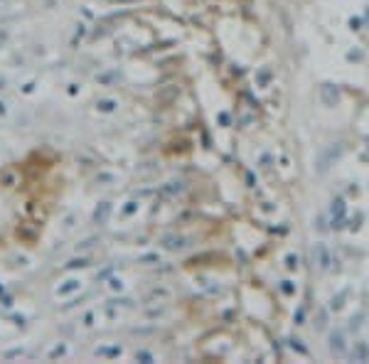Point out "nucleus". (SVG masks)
I'll return each instance as SVG.
<instances>
[{"instance_id":"f257e3e1","label":"nucleus","mask_w":369,"mask_h":364,"mask_svg":"<svg viewBox=\"0 0 369 364\" xmlns=\"http://www.w3.org/2000/svg\"><path fill=\"white\" fill-rule=\"evenodd\" d=\"M69 190L67 155L52 145H30L0 160V256L35 251Z\"/></svg>"},{"instance_id":"f03ea898","label":"nucleus","mask_w":369,"mask_h":364,"mask_svg":"<svg viewBox=\"0 0 369 364\" xmlns=\"http://www.w3.org/2000/svg\"><path fill=\"white\" fill-rule=\"evenodd\" d=\"M313 256H318V266L325 271L328 268V263H330V253H328V248L323 246V243H318L315 246V251H313Z\"/></svg>"},{"instance_id":"7ed1b4c3","label":"nucleus","mask_w":369,"mask_h":364,"mask_svg":"<svg viewBox=\"0 0 369 364\" xmlns=\"http://www.w3.org/2000/svg\"><path fill=\"white\" fill-rule=\"evenodd\" d=\"M345 347H342V335H332V352H342Z\"/></svg>"}]
</instances>
